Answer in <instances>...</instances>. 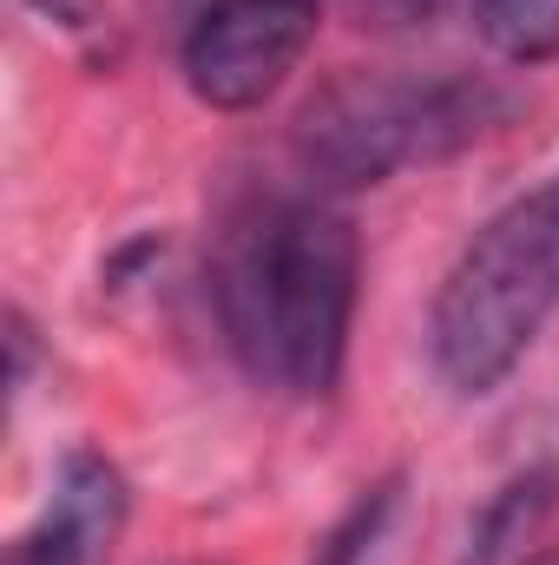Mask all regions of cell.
<instances>
[{
  "mask_svg": "<svg viewBox=\"0 0 559 565\" xmlns=\"http://www.w3.org/2000/svg\"><path fill=\"white\" fill-rule=\"evenodd\" d=\"M362 296L356 224L323 198H257L244 204L211 264V302L238 369L289 402H323L342 382L349 329Z\"/></svg>",
  "mask_w": 559,
  "mask_h": 565,
  "instance_id": "6da1fadb",
  "label": "cell"
},
{
  "mask_svg": "<svg viewBox=\"0 0 559 565\" xmlns=\"http://www.w3.org/2000/svg\"><path fill=\"white\" fill-rule=\"evenodd\" d=\"M520 99L481 73H342L289 126L309 191H369L507 132Z\"/></svg>",
  "mask_w": 559,
  "mask_h": 565,
  "instance_id": "7a4b0ae2",
  "label": "cell"
},
{
  "mask_svg": "<svg viewBox=\"0 0 559 565\" xmlns=\"http://www.w3.org/2000/svg\"><path fill=\"white\" fill-rule=\"evenodd\" d=\"M559 316V171L500 204L447 264L428 355L454 395H494Z\"/></svg>",
  "mask_w": 559,
  "mask_h": 565,
  "instance_id": "3957f363",
  "label": "cell"
},
{
  "mask_svg": "<svg viewBox=\"0 0 559 565\" xmlns=\"http://www.w3.org/2000/svg\"><path fill=\"white\" fill-rule=\"evenodd\" d=\"M316 0H198L178 40V73L198 106L257 113L289 86V73L316 46Z\"/></svg>",
  "mask_w": 559,
  "mask_h": 565,
  "instance_id": "277c9868",
  "label": "cell"
},
{
  "mask_svg": "<svg viewBox=\"0 0 559 565\" xmlns=\"http://www.w3.org/2000/svg\"><path fill=\"white\" fill-rule=\"evenodd\" d=\"M126 513H133L126 473L99 447H73L53 467V487H46L40 513L13 533L7 565H113Z\"/></svg>",
  "mask_w": 559,
  "mask_h": 565,
  "instance_id": "5b68a950",
  "label": "cell"
},
{
  "mask_svg": "<svg viewBox=\"0 0 559 565\" xmlns=\"http://www.w3.org/2000/svg\"><path fill=\"white\" fill-rule=\"evenodd\" d=\"M421 546V500L409 473H382L356 493V507L323 533L309 565H415Z\"/></svg>",
  "mask_w": 559,
  "mask_h": 565,
  "instance_id": "8992f818",
  "label": "cell"
},
{
  "mask_svg": "<svg viewBox=\"0 0 559 565\" xmlns=\"http://www.w3.org/2000/svg\"><path fill=\"white\" fill-rule=\"evenodd\" d=\"M559 507V460H534L527 473H514L474 520L461 565H507L527 553V540L547 526V513Z\"/></svg>",
  "mask_w": 559,
  "mask_h": 565,
  "instance_id": "52a82bcc",
  "label": "cell"
},
{
  "mask_svg": "<svg viewBox=\"0 0 559 565\" xmlns=\"http://www.w3.org/2000/svg\"><path fill=\"white\" fill-rule=\"evenodd\" d=\"M474 26L507 66L559 60V0H474Z\"/></svg>",
  "mask_w": 559,
  "mask_h": 565,
  "instance_id": "ba28073f",
  "label": "cell"
},
{
  "mask_svg": "<svg viewBox=\"0 0 559 565\" xmlns=\"http://www.w3.org/2000/svg\"><path fill=\"white\" fill-rule=\"evenodd\" d=\"M349 7H356L369 26H395V33H402V26H428L447 0H349Z\"/></svg>",
  "mask_w": 559,
  "mask_h": 565,
  "instance_id": "9c48e42d",
  "label": "cell"
},
{
  "mask_svg": "<svg viewBox=\"0 0 559 565\" xmlns=\"http://www.w3.org/2000/svg\"><path fill=\"white\" fill-rule=\"evenodd\" d=\"M520 565H559V546L553 553H534V559H520Z\"/></svg>",
  "mask_w": 559,
  "mask_h": 565,
  "instance_id": "30bf717a",
  "label": "cell"
},
{
  "mask_svg": "<svg viewBox=\"0 0 559 565\" xmlns=\"http://www.w3.org/2000/svg\"><path fill=\"white\" fill-rule=\"evenodd\" d=\"M178 565H211V559H178Z\"/></svg>",
  "mask_w": 559,
  "mask_h": 565,
  "instance_id": "8fae6325",
  "label": "cell"
}]
</instances>
